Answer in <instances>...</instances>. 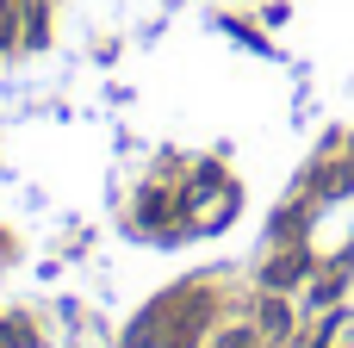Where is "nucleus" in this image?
Here are the masks:
<instances>
[{"instance_id":"20e7f679","label":"nucleus","mask_w":354,"mask_h":348,"mask_svg":"<svg viewBox=\"0 0 354 348\" xmlns=\"http://www.w3.org/2000/svg\"><path fill=\"white\" fill-rule=\"evenodd\" d=\"M336 293H342V280H336V274H324V280H317V293H311V299H317V305H330V299H336Z\"/></svg>"},{"instance_id":"f03ea898","label":"nucleus","mask_w":354,"mask_h":348,"mask_svg":"<svg viewBox=\"0 0 354 348\" xmlns=\"http://www.w3.org/2000/svg\"><path fill=\"white\" fill-rule=\"evenodd\" d=\"M255 330H261L268 342H286V336H292V305H286L280 293H268V299L255 305Z\"/></svg>"},{"instance_id":"f257e3e1","label":"nucleus","mask_w":354,"mask_h":348,"mask_svg":"<svg viewBox=\"0 0 354 348\" xmlns=\"http://www.w3.org/2000/svg\"><path fill=\"white\" fill-rule=\"evenodd\" d=\"M305 274H311V255H305V249H280L261 280H268V293H286V286H299Z\"/></svg>"},{"instance_id":"7ed1b4c3","label":"nucleus","mask_w":354,"mask_h":348,"mask_svg":"<svg viewBox=\"0 0 354 348\" xmlns=\"http://www.w3.org/2000/svg\"><path fill=\"white\" fill-rule=\"evenodd\" d=\"M336 330H348V318H342V311H336V318H324V324L311 330V342H305V348H330V342H336Z\"/></svg>"}]
</instances>
